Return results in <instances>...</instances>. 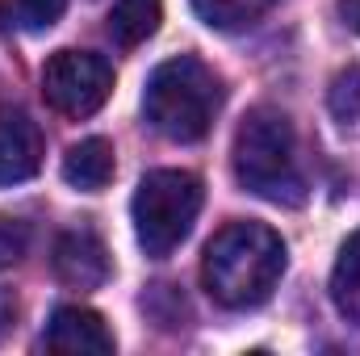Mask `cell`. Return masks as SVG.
Listing matches in <instances>:
<instances>
[{
  "label": "cell",
  "mask_w": 360,
  "mask_h": 356,
  "mask_svg": "<svg viewBox=\"0 0 360 356\" xmlns=\"http://www.w3.org/2000/svg\"><path fill=\"white\" fill-rule=\"evenodd\" d=\"M327 105L340 122H356L360 117V68H344L331 89H327Z\"/></svg>",
  "instance_id": "obj_13"
},
{
  "label": "cell",
  "mask_w": 360,
  "mask_h": 356,
  "mask_svg": "<svg viewBox=\"0 0 360 356\" xmlns=\"http://www.w3.org/2000/svg\"><path fill=\"white\" fill-rule=\"evenodd\" d=\"M272 4H276V0H193L197 17H201L210 30H226V34L256 25Z\"/></svg>",
  "instance_id": "obj_12"
},
{
  "label": "cell",
  "mask_w": 360,
  "mask_h": 356,
  "mask_svg": "<svg viewBox=\"0 0 360 356\" xmlns=\"http://www.w3.org/2000/svg\"><path fill=\"white\" fill-rule=\"evenodd\" d=\"M285 272V243L264 222H226L201 256L205 293L226 310H252L269 302Z\"/></svg>",
  "instance_id": "obj_1"
},
{
  "label": "cell",
  "mask_w": 360,
  "mask_h": 356,
  "mask_svg": "<svg viewBox=\"0 0 360 356\" xmlns=\"http://www.w3.org/2000/svg\"><path fill=\"white\" fill-rule=\"evenodd\" d=\"M30 248V227L21 218H0V268H13Z\"/></svg>",
  "instance_id": "obj_15"
},
{
  "label": "cell",
  "mask_w": 360,
  "mask_h": 356,
  "mask_svg": "<svg viewBox=\"0 0 360 356\" xmlns=\"http://www.w3.org/2000/svg\"><path fill=\"white\" fill-rule=\"evenodd\" d=\"M13 323H17V298L8 289H0V340L13 331Z\"/></svg>",
  "instance_id": "obj_16"
},
{
  "label": "cell",
  "mask_w": 360,
  "mask_h": 356,
  "mask_svg": "<svg viewBox=\"0 0 360 356\" xmlns=\"http://www.w3.org/2000/svg\"><path fill=\"white\" fill-rule=\"evenodd\" d=\"M113 168H117V160H113L109 139H80L63 155V180L72 189H84V193H101L113 180Z\"/></svg>",
  "instance_id": "obj_9"
},
{
  "label": "cell",
  "mask_w": 360,
  "mask_h": 356,
  "mask_svg": "<svg viewBox=\"0 0 360 356\" xmlns=\"http://www.w3.org/2000/svg\"><path fill=\"white\" fill-rule=\"evenodd\" d=\"M205 189L201 180L184 168H155L139 180L130 214H134V235L147 256H168L180 248L201 214Z\"/></svg>",
  "instance_id": "obj_4"
},
{
  "label": "cell",
  "mask_w": 360,
  "mask_h": 356,
  "mask_svg": "<svg viewBox=\"0 0 360 356\" xmlns=\"http://www.w3.org/2000/svg\"><path fill=\"white\" fill-rule=\"evenodd\" d=\"M235 177L248 193L264 197L272 205H302L306 177L297 168V139L281 109H252L235 130Z\"/></svg>",
  "instance_id": "obj_2"
},
{
  "label": "cell",
  "mask_w": 360,
  "mask_h": 356,
  "mask_svg": "<svg viewBox=\"0 0 360 356\" xmlns=\"http://www.w3.org/2000/svg\"><path fill=\"white\" fill-rule=\"evenodd\" d=\"M164 21V4L160 0H117L109 8V34L117 46H143Z\"/></svg>",
  "instance_id": "obj_10"
},
{
  "label": "cell",
  "mask_w": 360,
  "mask_h": 356,
  "mask_svg": "<svg viewBox=\"0 0 360 356\" xmlns=\"http://www.w3.org/2000/svg\"><path fill=\"white\" fill-rule=\"evenodd\" d=\"M55 276L72 289H96L109 276V252L92 231H63L55 239Z\"/></svg>",
  "instance_id": "obj_8"
},
{
  "label": "cell",
  "mask_w": 360,
  "mask_h": 356,
  "mask_svg": "<svg viewBox=\"0 0 360 356\" xmlns=\"http://www.w3.org/2000/svg\"><path fill=\"white\" fill-rule=\"evenodd\" d=\"M113 92V68L92 51H55L42 68V96L63 117H92Z\"/></svg>",
  "instance_id": "obj_5"
},
{
  "label": "cell",
  "mask_w": 360,
  "mask_h": 356,
  "mask_svg": "<svg viewBox=\"0 0 360 356\" xmlns=\"http://www.w3.org/2000/svg\"><path fill=\"white\" fill-rule=\"evenodd\" d=\"M42 168V130L38 122L17 109L0 105V184H21Z\"/></svg>",
  "instance_id": "obj_6"
},
{
  "label": "cell",
  "mask_w": 360,
  "mask_h": 356,
  "mask_svg": "<svg viewBox=\"0 0 360 356\" xmlns=\"http://www.w3.org/2000/svg\"><path fill=\"white\" fill-rule=\"evenodd\" d=\"M46 348L59 356H109L113 331L89 306H59L46 323Z\"/></svg>",
  "instance_id": "obj_7"
},
{
  "label": "cell",
  "mask_w": 360,
  "mask_h": 356,
  "mask_svg": "<svg viewBox=\"0 0 360 356\" xmlns=\"http://www.w3.org/2000/svg\"><path fill=\"white\" fill-rule=\"evenodd\" d=\"M331 302L348 323L360 327V231L348 235V243L340 248V260L331 268Z\"/></svg>",
  "instance_id": "obj_11"
},
{
  "label": "cell",
  "mask_w": 360,
  "mask_h": 356,
  "mask_svg": "<svg viewBox=\"0 0 360 356\" xmlns=\"http://www.w3.org/2000/svg\"><path fill=\"white\" fill-rule=\"evenodd\" d=\"M340 17L360 34V0H340Z\"/></svg>",
  "instance_id": "obj_17"
},
{
  "label": "cell",
  "mask_w": 360,
  "mask_h": 356,
  "mask_svg": "<svg viewBox=\"0 0 360 356\" xmlns=\"http://www.w3.org/2000/svg\"><path fill=\"white\" fill-rule=\"evenodd\" d=\"M63 8L68 0H13V21L30 34H42L63 17Z\"/></svg>",
  "instance_id": "obj_14"
},
{
  "label": "cell",
  "mask_w": 360,
  "mask_h": 356,
  "mask_svg": "<svg viewBox=\"0 0 360 356\" xmlns=\"http://www.w3.org/2000/svg\"><path fill=\"white\" fill-rule=\"evenodd\" d=\"M218 105H222L218 76L193 55H176V59L160 63L143 89V113H147L151 130L172 139V143L205 139Z\"/></svg>",
  "instance_id": "obj_3"
}]
</instances>
